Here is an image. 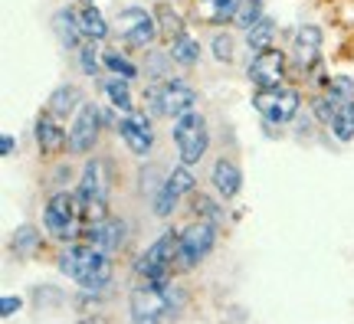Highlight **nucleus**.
Wrapping results in <instances>:
<instances>
[{"mask_svg": "<svg viewBox=\"0 0 354 324\" xmlns=\"http://www.w3.org/2000/svg\"><path fill=\"white\" fill-rule=\"evenodd\" d=\"M210 184L223 200H233L243 190V171L233 158H216L210 167Z\"/></svg>", "mask_w": 354, "mask_h": 324, "instance_id": "nucleus-18", "label": "nucleus"}, {"mask_svg": "<svg viewBox=\"0 0 354 324\" xmlns=\"http://www.w3.org/2000/svg\"><path fill=\"white\" fill-rule=\"evenodd\" d=\"M53 33L56 39L63 43L66 50H79L82 46V26H79V10L73 7H59V10L53 13Z\"/></svg>", "mask_w": 354, "mask_h": 324, "instance_id": "nucleus-19", "label": "nucleus"}, {"mask_svg": "<svg viewBox=\"0 0 354 324\" xmlns=\"http://www.w3.org/2000/svg\"><path fill=\"white\" fill-rule=\"evenodd\" d=\"M102 63H105V69H112L118 79H128V82L138 75L135 63H131V59H128L122 50H105V53H102Z\"/></svg>", "mask_w": 354, "mask_h": 324, "instance_id": "nucleus-28", "label": "nucleus"}, {"mask_svg": "<svg viewBox=\"0 0 354 324\" xmlns=\"http://www.w3.org/2000/svg\"><path fill=\"white\" fill-rule=\"evenodd\" d=\"M322 43H325V37H322V30L312 23H305L295 30V39H292V59L302 66V69H312V66H318V59H322Z\"/></svg>", "mask_w": 354, "mask_h": 324, "instance_id": "nucleus-16", "label": "nucleus"}, {"mask_svg": "<svg viewBox=\"0 0 354 324\" xmlns=\"http://www.w3.org/2000/svg\"><path fill=\"white\" fill-rule=\"evenodd\" d=\"M118 135L125 141V148L135 154V158H148L154 148V131H151V122L145 112H135V115H125L118 122Z\"/></svg>", "mask_w": 354, "mask_h": 324, "instance_id": "nucleus-15", "label": "nucleus"}, {"mask_svg": "<svg viewBox=\"0 0 354 324\" xmlns=\"http://www.w3.org/2000/svg\"><path fill=\"white\" fill-rule=\"evenodd\" d=\"M272 43H276V20H272V17H263V20L246 33V46L253 53H266V50H272Z\"/></svg>", "mask_w": 354, "mask_h": 324, "instance_id": "nucleus-24", "label": "nucleus"}, {"mask_svg": "<svg viewBox=\"0 0 354 324\" xmlns=\"http://www.w3.org/2000/svg\"><path fill=\"white\" fill-rule=\"evenodd\" d=\"M102 135V108L99 105H82L73 115V128H69V154H88L99 144Z\"/></svg>", "mask_w": 354, "mask_h": 324, "instance_id": "nucleus-12", "label": "nucleus"}, {"mask_svg": "<svg viewBox=\"0 0 354 324\" xmlns=\"http://www.w3.org/2000/svg\"><path fill=\"white\" fill-rule=\"evenodd\" d=\"M180 288H174L171 282L165 285H145L135 288L131 292V298H128V314H131V324H165L174 308L180 305Z\"/></svg>", "mask_w": 354, "mask_h": 324, "instance_id": "nucleus-3", "label": "nucleus"}, {"mask_svg": "<svg viewBox=\"0 0 354 324\" xmlns=\"http://www.w3.org/2000/svg\"><path fill=\"white\" fill-rule=\"evenodd\" d=\"M79 216H82V210H79L76 193H66V190H56V193L46 200V207H43V226H46V233H50L53 239H59V242H69V239H73Z\"/></svg>", "mask_w": 354, "mask_h": 324, "instance_id": "nucleus-10", "label": "nucleus"}, {"mask_svg": "<svg viewBox=\"0 0 354 324\" xmlns=\"http://www.w3.org/2000/svg\"><path fill=\"white\" fill-rule=\"evenodd\" d=\"M171 137H174V148H177L180 164H187V167L201 164V158L207 154V148H210V128H207V118H203L201 112L180 115V118H174V131H171Z\"/></svg>", "mask_w": 354, "mask_h": 324, "instance_id": "nucleus-5", "label": "nucleus"}, {"mask_svg": "<svg viewBox=\"0 0 354 324\" xmlns=\"http://www.w3.org/2000/svg\"><path fill=\"white\" fill-rule=\"evenodd\" d=\"M194 207H197V213H201L207 223H214V226H220L223 220H227V213L220 210V207H216L210 197H197V203H194Z\"/></svg>", "mask_w": 354, "mask_h": 324, "instance_id": "nucleus-36", "label": "nucleus"}, {"mask_svg": "<svg viewBox=\"0 0 354 324\" xmlns=\"http://www.w3.org/2000/svg\"><path fill=\"white\" fill-rule=\"evenodd\" d=\"M236 10H240V0H214L210 3V13H207V20L216 26H227L236 20Z\"/></svg>", "mask_w": 354, "mask_h": 324, "instance_id": "nucleus-30", "label": "nucleus"}, {"mask_svg": "<svg viewBox=\"0 0 354 324\" xmlns=\"http://www.w3.org/2000/svg\"><path fill=\"white\" fill-rule=\"evenodd\" d=\"M253 108L263 115L266 125H292L299 115H302V95L295 88L282 86V88H256L253 92Z\"/></svg>", "mask_w": 354, "mask_h": 324, "instance_id": "nucleus-7", "label": "nucleus"}, {"mask_svg": "<svg viewBox=\"0 0 354 324\" xmlns=\"http://www.w3.org/2000/svg\"><path fill=\"white\" fill-rule=\"evenodd\" d=\"M210 50H214L216 63H233V53H236V46H233V37L223 30V33H214V39H210Z\"/></svg>", "mask_w": 354, "mask_h": 324, "instance_id": "nucleus-35", "label": "nucleus"}, {"mask_svg": "<svg viewBox=\"0 0 354 324\" xmlns=\"http://www.w3.org/2000/svg\"><path fill=\"white\" fill-rule=\"evenodd\" d=\"M125 236H128V226L118 216H105L99 223H88V229H86V242L92 249L105 252V256H115V252L122 249Z\"/></svg>", "mask_w": 354, "mask_h": 324, "instance_id": "nucleus-14", "label": "nucleus"}, {"mask_svg": "<svg viewBox=\"0 0 354 324\" xmlns=\"http://www.w3.org/2000/svg\"><path fill=\"white\" fill-rule=\"evenodd\" d=\"M216 246V226L207 220H194L190 226L180 229V246H177V269L190 272L197 269Z\"/></svg>", "mask_w": 354, "mask_h": 324, "instance_id": "nucleus-9", "label": "nucleus"}, {"mask_svg": "<svg viewBox=\"0 0 354 324\" xmlns=\"http://www.w3.org/2000/svg\"><path fill=\"white\" fill-rule=\"evenodd\" d=\"M10 249H13L17 259H33V256L39 252V229L37 226H30V223L17 226L13 236H10Z\"/></svg>", "mask_w": 354, "mask_h": 324, "instance_id": "nucleus-23", "label": "nucleus"}, {"mask_svg": "<svg viewBox=\"0 0 354 324\" xmlns=\"http://www.w3.org/2000/svg\"><path fill=\"white\" fill-rule=\"evenodd\" d=\"M197 187V180H194V171H190L187 164H177L174 171L165 177V184L158 187V193H154V216H171V213L177 210V203L187 197L190 190Z\"/></svg>", "mask_w": 354, "mask_h": 324, "instance_id": "nucleus-11", "label": "nucleus"}, {"mask_svg": "<svg viewBox=\"0 0 354 324\" xmlns=\"http://www.w3.org/2000/svg\"><path fill=\"white\" fill-rule=\"evenodd\" d=\"M115 26H118V37L125 46L131 50H151L158 37H161V30H158V17L151 10H145V7H122L118 17H115Z\"/></svg>", "mask_w": 354, "mask_h": 324, "instance_id": "nucleus-8", "label": "nucleus"}, {"mask_svg": "<svg viewBox=\"0 0 354 324\" xmlns=\"http://www.w3.org/2000/svg\"><path fill=\"white\" fill-rule=\"evenodd\" d=\"M76 53H79V69L95 79V75L102 73V66H105V63H102V56H99V50H95V43H88V39H86Z\"/></svg>", "mask_w": 354, "mask_h": 324, "instance_id": "nucleus-31", "label": "nucleus"}, {"mask_svg": "<svg viewBox=\"0 0 354 324\" xmlns=\"http://www.w3.org/2000/svg\"><path fill=\"white\" fill-rule=\"evenodd\" d=\"M82 105H86V102H82V92H79V86H69V82H63V86L53 88L50 102H46V112H50L53 118H69V115H76Z\"/></svg>", "mask_w": 354, "mask_h": 324, "instance_id": "nucleus-20", "label": "nucleus"}, {"mask_svg": "<svg viewBox=\"0 0 354 324\" xmlns=\"http://www.w3.org/2000/svg\"><path fill=\"white\" fill-rule=\"evenodd\" d=\"M82 3H95V0H82Z\"/></svg>", "mask_w": 354, "mask_h": 324, "instance_id": "nucleus-39", "label": "nucleus"}, {"mask_svg": "<svg viewBox=\"0 0 354 324\" xmlns=\"http://www.w3.org/2000/svg\"><path fill=\"white\" fill-rule=\"evenodd\" d=\"M13 148H17V144H13V135L10 131H3V135H0V154H3V158H10Z\"/></svg>", "mask_w": 354, "mask_h": 324, "instance_id": "nucleus-38", "label": "nucleus"}, {"mask_svg": "<svg viewBox=\"0 0 354 324\" xmlns=\"http://www.w3.org/2000/svg\"><path fill=\"white\" fill-rule=\"evenodd\" d=\"M79 26H82V37L88 43H102L109 37V20H105V13L95 3H82L79 7Z\"/></svg>", "mask_w": 354, "mask_h": 324, "instance_id": "nucleus-22", "label": "nucleus"}, {"mask_svg": "<svg viewBox=\"0 0 354 324\" xmlns=\"http://www.w3.org/2000/svg\"><path fill=\"white\" fill-rule=\"evenodd\" d=\"M286 69H289V59L282 50H266V53H256L253 63H250V82L256 88H282L286 86Z\"/></svg>", "mask_w": 354, "mask_h": 324, "instance_id": "nucleus-13", "label": "nucleus"}, {"mask_svg": "<svg viewBox=\"0 0 354 324\" xmlns=\"http://www.w3.org/2000/svg\"><path fill=\"white\" fill-rule=\"evenodd\" d=\"M102 92L109 95V102H112L115 112H125V115H135V105H131V88H128V79H109L105 86H102Z\"/></svg>", "mask_w": 354, "mask_h": 324, "instance_id": "nucleus-25", "label": "nucleus"}, {"mask_svg": "<svg viewBox=\"0 0 354 324\" xmlns=\"http://www.w3.org/2000/svg\"><path fill=\"white\" fill-rule=\"evenodd\" d=\"M20 308H24V298H13V295H3V298H0V314H3V318H13Z\"/></svg>", "mask_w": 354, "mask_h": 324, "instance_id": "nucleus-37", "label": "nucleus"}, {"mask_svg": "<svg viewBox=\"0 0 354 324\" xmlns=\"http://www.w3.org/2000/svg\"><path fill=\"white\" fill-rule=\"evenodd\" d=\"M328 92L331 99L338 102V105H344V102H354L351 95H354V79L351 75H335V79H328Z\"/></svg>", "mask_w": 354, "mask_h": 324, "instance_id": "nucleus-33", "label": "nucleus"}, {"mask_svg": "<svg viewBox=\"0 0 354 324\" xmlns=\"http://www.w3.org/2000/svg\"><path fill=\"white\" fill-rule=\"evenodd\" d=\"M33 135H37V148L43 154H59V151L69 148V131H63L59 118H53L50 112H43L33 125Z\"/></svg>", "mask_w": 354, "mask_h": 324, "instance_id": "nucleus-17", "label": "nucleus"}, {"mask_svg": "<svg viewBox=\"0 0 354 324\" xmlns=\"http://www.w3.org/2000/svg\"><path fill=\"white\" fill-rule=\"evenodd\" d=\"M266 17L263 10V0H240V10H236V20H233V26L236 30H243V33H250L259 20Z\"/></svg>", "mask_w": 354, "mask_h": 324, "instance_id": "nucleus-27", "label": "nucleus"}, {"mask_svg": "<svg viewBox=\"0 0 354 324\" xmlns=\"http://www.w3.org/2000/svg\"><path fill=\"white\" fill-rule=\"evenodd\" d=\"M331 131L338 141H351L354 137V102H344L338 115H335V122H331Z\"/></svg>", "mask_w": 354, "mask_h": 324, "instance_id": "nucleus-29", "label": "nucleus"}, {"mask_svg": "<svg viewBox=\"0 0 354 324\" xmlns=\"http://www.w3.org/2000/svg\"><path fill=\"white\" fill-rule=\"evenodd\" d=\"M59 272L69 275L79 288H86V292H102V288L112 282V256H105V252L92 249V246H66L59 252Z\"/></svg>", "mask_w": 354, "mask_h": 324, "instance_id": "nucleus-1", "label": "nucleus"}, {"mask_svg": "<svg viewBox=\"0 0 354 324\" xmlns=\"http://www.w3.org/2000/svg\"><path fill=\"white\" fill-rule=\"evenodd\" d=\"M109 187H112V171L105 158H88L82 174H79V187H76V200L82 220L88 223H99L109 216Z\"/></svg>", "mask_w": 354, "mask_h": 324, "instance_id": "nucleus-2", "label": "nucleus"}, {"mask_svg": "<svg viewBox=\"0 0 354 324\" xmlns=\"http://www.w3.org/2000/svg\"><path fill=\"white\" fill-rule=\"evenodd\" d=\"M338 108H342V105L331 99L328 92H325V95H315V99H312V115H315L318 122H325V125H331V122H335Z\"/></svg>", "mask_w": 354, "mask_h": 324, "instance_id": "nucleus-34", "label": "nucleus"}, {"mask_svg": "<svg viewBox=\"0 0 354 324\" xmlns=\"http://www.w3.org/2000/svg\"><path fill=\"white\" fill-rule=\"evenodd\" d=\"M177 246H180V233H174V229L161 233V236L138 256L135 275H138L141 282H148V285H165V282H171V272H174V265H177Z\"/></svg>", "mask_w": 354, "mask_h": 324, "instance_id": "nucleus-4", "label": "nucleus"}, {"mask_svg": "<svg viewBox=\"0 0 354 324\" xmlns=\"http://www.w3.org/2000/svg\"><path fill=\"white\" fill-rule=\"evenodd\" d=\"M145 102H148L151 115L180 118V115L194 112V105H197V92H194L190 82H184V79H167V82H158V86L145 88Z\"/></svg>", "mask_w": 354, "mask_h": 324, "instance_id": "nucleus-6", "label": "nucleus"}, {"mask_svg": "<svg viewBox=\"0 0 354 324\" xmlns=\"http://www.w3.org/2000/svg\"><path fill=\"white\" fill-rule=\"evenodd\" d=\"M171 66H174L171 53H151V56H148V79H151V82H167Z\"/></svg>", "mask_w": 354, "mask_h": 324, "instance_id": "nucleus-32", "label": "nucleus"}, {"mask_svg": "<svg viewBox=\"0 0 354 324\" xmlns=\"http://www.w3.org/2000/svg\"><path fill=\"white\" fill-rule=\"evenodd\" d=\"M154 17H158V30H161V37H165L167 43H177V39L190 37L187 20H184L171 3H158V7H154Z\"/></svg>", "mask_w": 354, "mask_h": 324, "instance_id": "nucleus-21", "label": "nucleus"}, {"mask_svg": "<svg viewBox=\"0 0 354 324\" xmlns=\"http://www.w3.org/2000/svg\"><path fill=\"white\" fill-rule=\"evenodd\" d=\"M167 53H171L174 66H184V69H190V66L201 63L203 46L194 37H184V39H177V43H171V50H167Z\"/></svg>", "mask_w": 354, "mask_h": 324, "instance_id": "nucleus-26", "label": "nucleus"}]
</instances>
